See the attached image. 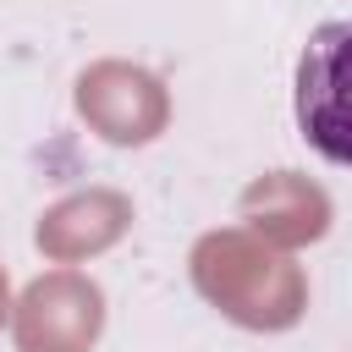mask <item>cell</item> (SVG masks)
<instances>
[{"label":"cell","instance_id":"1","mask_svg":"<svg viewBox=\"0 0 352 352\" xmlns=\"http://www.w3.org/2000/svg\"><path fill=\"white\" fill-rule=\"evenodd\" d=\"M297 126L330 160L352 165V22H319L297 55Z\"/></svg>","mask_w":352,"mask_h":352}]
</instances>
